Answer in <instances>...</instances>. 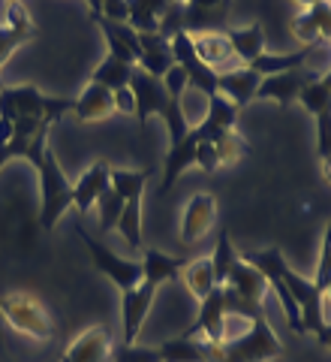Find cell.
<instances>
[{
  "instance_id": "52a82bcc",
  "label": "cell",
  "mask_w": 331,
  "mask_h": 362,
  "mask_svg": "<svg viewBox=\"0 0 331 362\" xmlns=\"http://www.w3.org/2000/svg\"><path fill=\"white\" fill-rule=\"evenodd\" d=\"M0 317H4L16 332L33 338V341H49V338H54L52 314L45 311V305L40 302V296H33V293H25V290L4 293V296H0Z\"/></svg>"
},
{
  "instance_id": "ab89813d",
  "label": "cell",
  "mask_w": 331,
  "mask_h": 362,
  "mask_svg": "<svg viewBox=\"0 0 331 362\" xmlns=\"http://www.w3.org/2000/svg\"><path fill=\"white\" fill-rule=\"evenodd\" d=\"M313 284L323 290V296H325V287L331 284V221H328L325 235H323V254H319V266H316Z\"/></svg>"
},
{
  "instance_id": "bcb514c9",
  "label": "cell",
  "mask_w": 331,
  "mask_h": 362,
  "mask_svg": "<svg viewBox=\"0 0 331 362\" xmlns=\"http://www.w3.org/2000/svg\"><path fill=\"white\" fill-rule=\"evenodd\" d=\"M316 341H319V344H323L325 350H331V323H325V326H323V329H319V332H316Z\"/></svg>"
},
{
  "instance_id": "9a60e30c",
  "label": "cell",
  "mask_w": 331,
  "mask_h": 362,
  "mask_svg": "<svg viewBox=\"0 0 331 362\" xmlns=\"http://www.w3.org/2000/svg\"><path fill=\"white\" fill-rule=\"evenodd\" d=\"M217 223V199L211 194H196L187 199L184 218H181V242L196 245L214 230Z\"/></svg>"
},
{
  "instance_id": "60d3db41",
  "label": "cell",
  "mask_w": 331,
  "mask_h": 362,
  "mask_svg": "<svg viewBox=\"0 0 331 362\" xmlns=\"http://www.w3.org/2000/svg\"><path fill=\"white\" fill-rule=\"evenodd\" d=\"M112 362H160V350L157 347H139V344H127L121 347Z\"/></svg>"
},
{
  "instance_id": "603a6c76",
  "label": "cell",
  "mask_w": 331,
  "mask_h": 362,
  "mask_svg": "<svg viewBox=\"0 0 331 362\" xmlns=\"http://www.w3.org/2000/svg\"><path fill=\"white\" fill-rule=\"evenodd\" d=\"M238 112H241V109H235V106H232L223 94L208 97V112H205L202 124L196 127V136H199V139L214 142L220 133L235 130V124H238Z\"/></svg>"
},
{
  "instance_id": "f35d334b",
  "label": "cell",
  "mask_w": 331,
  "mask_h": 362,
  "mask_svg": "<svg viewBox=\"0 0 331 362\" xmlns=\"http://www.w3.org/2000/svg\"><path fill=\"white\" fill-rule=\"evenodd\" d=\"M316 118V151L319 160L328 163L331 160V109H323Z\"/></svg>"
},
{
  "instance_id": "7c38bea8",
  "label": "cell",
  "mask_w": 331,
  "mask_h": 362,
  "mask_svg": "<svg viewBox=\"0 0 331 362\" xmlns=\"http://www.w3.org/2000/svg\"><path fill=\"white\" fill-rule=\"evenodd\" d=\"M292 37L301 45L331 42V0H319L301 9V16L292 21ZM323 82L331 88V70L323 76Z\"/></svg>"
},
{
  "instance_id": "30bf717a",
  "label": "cell",
  "mask_w": 331,
  "mask_h": 362,
  "mask_svg": "<svg viewBox=\"0 0 331 362\" xmlns=\"http://www.w3.org/2000/svg\"><path fill=\"white\" fill-rule=\"evenodd\" d=\"M226 317H229L226 314V293H223V284H217L208 296L202 299L196 323L181 335H187V338L202 335V341H208V344H223V341H229V338H226Z\"/></svg>"
},
{
  "instance_id": "f6af8a7d",
  "label": "cell",
  "mask_w": 331,
  "mask_h": 362,
  "mask_svg": "<svg viewBox=\"0 0 331 362\" xmlns=\"http://www.w3.org/2000/svg\"><path fill=\"white\" fill-rule=\"evenodd\" d=\"M115 112H124V115H136V97H133L130 85L115 90Z\"/></svg>"
},
{
  "instance_id": "4316f807",
  "label": "cell",
  "mask_w": 331,
  "mask_h": 362,
  "mask_svg": "<svg viewBox=\"0 0 331 362\" xmlns=\"http://www.w3.org/2000/svg\"><path fill=\"white\" fill-rule=\"evenodd\" d=\"M226 37H229L232 52L241 66H250L259 54H265V30H262L259 21H253V25H247V28H238V30L226 28Z\"/></svg>"
},
{
  "instance_id": "8fae6325",
  "label": "cell",
  "mask_w": 331,
  "mask_h": 362,
  "mask_svg": "<svg viewBox=\"0 0 331 362\" xmlns=\"http://www.w3.org/2000/svg\"><path fill=\"white\" fill-rule=\"evenodd\" d=\"M157 284L151 281H139L133 290H124L121 293V320H124V347L127 344H136L139 341V332L151 314V305H154V296H157Z\"/></svg>"
},
{
  "instance_id": "7402d4cb",
  "label": "cell",
  "mask_w": 331,
  "mask_h": 362,
  "mask_svg": "<svg viewBox=\"0 0 331 362\" xmlns=\"http://www.w3.org/2000/svg\"><path fill=\"white\" fill-rule=\"evenodd\" d=\"M139 45H142V52H139V61H136V66L145 70L148 76L163 78L175 66L172 42H169L166 37H160V33H139Z\"/></svg>"
},
{
  "instance_id": "d6a6232c",
  "label": "cell",
  "mask_w": 331,
  "mask_h": 362,
  "mask_svg": "<svg viewBox=\"0 0 331 362\" xmlns=\"http://www.w3.org/2000/svg\"><path fill=\"white\" fill-rule=\"evenodd\" d=\"M133 70L136 66L133 64H124V61H118V58H109L102 61L97 70H94V76H90V82H97V85H106L109 90H118V88H127L130 85V76H133Z\"/></svg>"
},
{
  "instance_id": "f5cc1de1",
  "label": "cell",
  "mask_w": 331,
  "mask_h": 362,
  "mask_svg": "<svg viewBox=\"0 0 331 362\" xmlns=\"http://www.w3.org/2000/svg\"><path fill=\"white\" fill-rule=\"evenodd\" d=\"M6 4H9V0H6Z\"/></svg>"
},
{
  "instance_id": "cb8c5ba5",
  "label": "cell",
  "mask_w": 331,
  "mask_h": 362,
  "mask_svg": "<svg viewBox=\"0 0 331 362\" xmlns=\"http://www.w3.org/2000/svg\"><path fill=\"white\" fill-rule=\"evenodd\" d=\"M184 266H187V257L163 254L160 247H145L142 251V278L151 281V284H157V287L169 284V281H178Z\"/></svg>"
},
{
  "instance_id": "ee69618b",
  "label": "cell",
  "mask_w": 331,
  "mask_h": 362,
  "mask_svg": "<svg viewBox=\"0 0 331 362\" xmlns=\"http://www.w3.org/2000/svg\"><path fill=\"white\" fill-rule=\"evenodd\" d=\"M100 16L109 21H127V0H102Z\"/></svg>"
},
{
  "instance_id": "ac0fdd59",
  "label": "cell",
  "mask_w": 331,
  "mask_h": 362,
  "mask_svg": "<svg viewBox=\"0 0 331 362\" xmlns=\"http://www.w3.org/2000/svg\"><path fill=\"white\" fill-rule=\"evenodd\" d=\"M112 356H115V347H112L109 329L106 326H88L64 350L61 362H112Z\"/></svg>"
},
{
  "instance_id": "5b68a950",
  "label": "cell",
  "mask_w": 331,
  "mask_h": 362,
  "mask_svg": "<svg viewBox=\"0 0 331 362\" xmlns=\"http://www.w3.org/2000/svg\"><path fill=\"white\" fill-rule=\"evenodd\" d=\"M40 175V226L42 230H54L58 221L64 218V211L73 206V185L64 175V169L58 163V154L52 148H45L40 154V160L33 163Z\"/></svg>"
},
{
  "instance_id": "f1b7e54d",
  "label": "cell",
  "mask_w": 331,
  "mask_h": 362,
  "mask_svg": "<svg viewBox=\"0 0 331 362\" xmlns=\"http://www.w3.org/2000/svg\"><path fill=\"white\" fill-rule=\"evenodd\" d=\"M181 281H184V287L193 299H205L208 293L217 287L214 281V266H211V257H196V259H187V266L181 269Z\"/></svg>"
},
{
  "instance_id": "836d02e7",
  "label": "cell",
  "mask_w": 331,
  "mask_h": 362,
  "mask_svg": "<svg viewBox=\"0 0 331 362\" xmlns=\"http://www.w3.org/2000/svg\"><path fill=\"white\" fill-rule=\"evenodd\" d=\"M217 157H220V166H235L244 154H250V142L244 136H238V130H226L214 139Z\"/></svg>"
},
{
  "instance_id": "681fc988",
  "label": "cell",
  "mask_w": 331,
  "mask_h": 362,
  "mask_svg": "<svg viewBox=\"0 0 331 362\" xmlns=\"http://www.w3.org/2000/svg\"><path fill=\"white\" fill-rule=\"evenodd\" d=\"M295 4H304V6H311V4H319V0H295Z\"/></svg>"
},
{
  "instance_id": "ffe728a7",
  "label": "cell",
  "mask_w": 331,
  "mask_h": 362,
  "mask_svg": "<svg viewBox=\"0 0 331 362\" xmlns=\"http://www.w3.org/2000/svg\"><path fill=\"white\" fill-rule=\"evenodd\" d=\"M259 85H262V76L253 73L250 66H238V70L217 76V94H223L235 109H244L253 103Z\"/></svg>"
},
{
  "instance_id": "2e32d148",
  "label": "cell",
  "mask_w": 331,
  "mask_h": 362,
  "mask_svg": "<svg viewBox=\"0 0 331 362\" xmlns=\"http://www.w3.org/2000/svg\"><path fill=\"white\" fill-rule=\"evenodd\" d=\"M229 13H232V0H184V30L187 33L226 30Z\"/></svg>"
},
{
  "instance_id": "ba28073f",
  "label": "cell",
  "mask_w": 331,
  "mask_h": 362,
  "mask_svg": "<svg viewBox=\"0 0 331 362\" xmlns=\"http://www.w3.org/2000/svg\"><path fill=\"white\" fill-rule=\"evenodd\" d=\"M76 233H78V239L85 242L90 259H94V266L100 269V275H106L121 293H124V290H133V287L142 281V259H124V257H118V254H112L109 247L100 245L82 223L76 226Z\"/></svg>"
},
{
  "instance_id": "7bdbcfd3",
  "label": "cell",
  "mask_w": 331,
  "mask_h": 362,
  "mask_svg": "<svg viewBox=\"0 0 331 362\" xmlns=\"http://www.w3.org/2000/svg\"><path fill=\"white\" fill-rule=\"evenodd\" d=\"M163 85H166V90H169V94H172V97H178V100H181V94H184V90L190 88V82H187V73L181 70L178 64H175L172 70H169V73L163 76Z\"/></svg>"
},
{
  "instance_id": "74e56055",
  "label": "cell",
  "mask_w": 331,
  "mask_h": 362,
  "mask_svg": "<svg viewBox=\"0 0 331 362\" xmlns=\"http://www.w3.org/2000/svg\"><path fill=\"white\" fill-rule=\"evenodd\" d=\"M90 21H94V25H100V30H102V37H106V45H109V54H112V58H118V61H124V64H133V66H136V54H133L130 45L124 42L112 28L102 25L100 18H90Z\"/></svg>"
},
{
  "instance_id": "1f68e13d",
  "label": "cell",
  "mask_w": 331,
  "mask_h": 362,
  "mask_svg": "<svg viewBox=\"0 0 331 362\" xmlns=\"http://www.w3.org/2000/svg\"><path fill=\"white\" fill-rule=\"evenodd\" d=\"M145 181H148V169H112V190H115L124 202L142 199Z\"/></svg>"
},
{
  "instance_id": "e0dca14e",
  "label": "cell",
  "mask_w": 331,
  "mask_h": 362,
  "mask_svg": "<svg viewBox=\"0 0 331 362\" xmlns=\"http://www.w3.org/2000/svg\"><path fill=\"white\" fill-rule=\"evenodd\" d=\"M316 76L319 73H311V70H304V66L301 70L280 73V76H268V78H262V85L256 90V100H277L280 109H289Z\"/></svg>"
},
{
  "instance_id": "4fadbf2b",
  "label": "cell",
  "mask_w": 331,
  "mask_h": 362,
  "mask_svg": "<svg viewBox=\"0 0 331 362\" xmlns=\"http://www.w3.org/2000/svg\"><path fill=\"white\" fill-rule=\"evenodd\" d=\"M37 37H40V28L33 25V18L28 16L25 4H18V0H9L6 25H0V66L13 58L16 49H21L25 42L37 40Z\"/></svg>"
},
{
  "instance_id": "7dc6e473",
  "label": "cell",
  "mask_w": 331,
  "mask_h": 362,
  "mask_svg": "<svg viewBox=\"0 0 331 362\" xmlns=\"http://www.w3.org/2000/svg\"><path fill=\"white\" fill-rule=\"evenodd\" d=\"M88 6H90V16H100L102 13V0H88Z\"/></svg>"
},
{
  "instance_id": "8992f818",
  "label": "cell",
  "mask_w": 331,
  "mask_h": 362,
  "mask_svg": "<svg viewBox=\"0 0 331 362\" xmlns=\"http://www.w3.org/2000/svg\"><path fill=\"white\" fill-rule=\"evenodd\" d=\"M73 112V100H54L45 97L37 85H16L0 88V118L18 121V118H37L58 124L64 115Z\"/></svg>"
},
{
  "instance_id": "6da1fadb",
  "label": "cell",
  "mask_w": 331,
  "mask_h": 362,
  "mask_svg": "<svg viewBox=\"0 0 331 362\" xmlns=\"http://www.w3.org/2000/svg\"><path fill=\"white\" fill-rule=\"evenodd\" d=\"M238 257H241L244 263H250L253 269H259V272L271 269L274 275L287 284V290L292 293V299H295V305H299V311H301L304 335H316L328 323L325 320V296H323V290H319L311 278L292 272L289 263L283 259L280 247H265V251H241Z\"/></svg>"
},
{
  "instance_id": "d4e9b609",
  "label": "cell",
  "mask_w": 331,
  "mask_h": 362,
  "mask_svg": "<svg viewBox=\"0 0 331 362\" xmlns=\"http://www.w3.org/2000/svg\"><path fill=\"white\" fill-rule=\"evenodd\" d=\"M196 142L199 136L196 130L187 133L184 142L178 145H169V154H166V163H163V181H160V194H166V190H172V185L181 178L187 166H193V154H196Z\"/></svg>"
},
{
  "instance_id": "4dcf8cb0",
  "label": "cell",
  "mask_w": 331,
  "mask_h": 362,
  "mask_svg": "<svg viewBox=\"0 0 331 362\" xmlns=\"http://www.w3.org/2000/svg\"><path fill=\"white\" fill-rule=\"evenodd\" d=\"M115 230L124 235V242H127L133 251H145V242H142V199L124 202V211H121Z\"/></svg>"
},
{
  "instance_id": "484cf974",
  "label": "cell",
  "mask_w": 331,
  "mask_h": 362,
  "mask_svg": "<svg viewBox=\"0 0 331 362\" xmlns=\"http://www.w3.org/2000/svg\"><path fill=\"white\" fill-rule=\"evenodd\" d=\"M172 4L175 0H127V25L136 33H157L160 18Z\"/></svg>"
},
{
  "instance_id": "8d00e7d4",
  "label": "cell",
  "mask_w": 331,
  "mask_h": 362,
  "mask_svg": "<svg viewBox=\"0 0 331 362\" xmlns=\"http://www.w3.org/2000/svg\"><path fill=\"white\" fill-rule=\"evenodd\" d=\"M97 209H100V233H112V230L118 226L121 211H124V199H121L115 190H112V185H109L106 194L97 199Z\"/></svg>"
},
{
  "instance_id": "d590c367",
  "label": "cell",
  "mask_w": 331,
  "mask_h": 362,
  "mask_svg": "<svg viewBox=\"0 0 331 362\" xmlns=\"http://www.w3.org/2000/svg\"><path fill=\"white\" fill-rule=\"evenodd\" d=\"M299 103H301L307 112H311V115H319L323 109H331V88L323 82V76H316L313 82L301 90Z\"/></svg>"
},
{
  "instance_id": "e575fe53",
  "label": "cell",
  "mask_w": 331,
  "mask_h": 362,
  "mask_svg": "<svg viewBox=\"0 0 331 362\" xmlns=\"http://www.w3.org/2000/svg\"><path fill=\"white\" fill-rule=\"evenodd\" d=\"M235 259H238V251L229 242V233L220 230V239H217V247L211 254V266H214V281H217V284H223V281H226L229 269L235 266Z\"/></svg>"
},
{
  "instance_id": "816d5d0a",
  "label": "cell",
  "mask_w": 331,
  "mask_h": 362,
  "mask_svg": "<svg viewBox=\"0 0 331 362\" xmlns=\"http://www.w3.org/2000/svg\"><path fill=\"white\" fill-rule=\"evenodd\" d=\"M0 88H4V82H0Z\"/></svg>"
},
{
  "instance_id": "c3c4849f",
  "label": "cell",
  "mask_w": 331,
  "mask_h": 362,
  "mask_svg": "<svg viewBox=\"0 0 331 362\" xmlns=\"http://www.w3.org/2000/svg\"><path fill=\"white\" fill-rule=\"evenodd\" d=\"M323 175H325V181L331 185V160H328V163H323Z\"/></svg>"
},
{
  "instance_id": "b9f144b4",
  "label": "cell",
  "mask_w": 331,
  "mask_h": 362,
  "mask_svg": "<svg viewBox=\"0 0 331 362\" xmlns=\"http://www.w3.org/2000/svg\"><path fill=\"white\" fill-rule=\"evenodd\" d=\"M193 166H199L202 173H214V169H220V157H217L214 142H208V139H199V142H196V154H193Z\"/></svg>"
},
{
  "instance_id": "83f0119b",
  "label": "cell",
  "mask_w": 331,
  "mask_h": 362,
  "mask_svg": "<svg viewBox=\"0 0 331 362\" xmlns=\"http://www.w3.org/2000/svg\"><path fill=\"white\" fill-rule=\"evenodd\" d=\"M311 52H313V45H304V49H299V52H287V54L265 52V54H259V58L250 64V70L259 73L262 78L280 76V73H289V70H301V66L307 64V58H311Z\"/></svg>"
},
{
  "instance_id": "44dd1931",
  "label": "cell",
  "mask_w": 331,
  "mask_h": 362,
  "mask_svg": "<svg viewBox=\"0 0 331 362\" xmlns=\"http://www.w3.org/2000/svg\"><path fill=\"white\" fill-rule=\"evenodd\" d=\"M73 115L78 124H94V121H106L109 115H115V90H109L106 85L90 82L82 97L73 100Z\"/></svg>"
},
{
  "instance_id": "9c48e42d",
  "label": "cell",
  "mask_w": 331,
  "mask_h": 362,
  "mask_svg": "<svg viewBox=\"0 0 331 362\" xmlns=\"http://www.w3.org/2000/svg\"><path fill=\"white\" fill-rule=\"evenodd\" d=\"M172 54H175V64L187 73V82H190L187 90H196V94L205 97V100L217 94V73L199 61V54H196V49H193V40H190L187 30H181L172 37Z\"/></svg>"
},
{
  "instance_id": "7a4b0ae2",
  "label": "cell",
  "mask_w": 331,
  "mask_h": 362,
  "mask_svg": "<svg viewBox=\"0 0 331 362\" xmlns=\"http://www.w3.org/2000/svg\"><path fill=\"white\" fill-rule=\"evenodd\" d=\"M130 90L136 97V121H139L142 130L148 127V118L160 115L169 127V145H178V142L187 139V133L193 130L190 121H187V112L181 106V100L166 90L163 78H154L136 66L133 76H130Z\"/></svg>"
},
{
  "instance_id": "277c9868",
  "label": "cell",
  "mask_w": 331,
  "mask_h": 362,
  "mask_svg": "<svg viewBox=\"0 0 331 362\" xmlns=\"http://www.w3.org/2000/svg\"><path fill=\"white\" fill-rule=\"evenodd\" d=\"M205 347H208V362H271L283 354V344L277 332L271 329L268 317L253 320L241 338H232L223 344L205 341Z\"/></svg>"
},
{
  "instance_id": "f907efd6",
  "label": "cell",
  "mask_w": 331,
  "mask_h": 362,
  "mask_svg": "<svg viewBox=\"0 0 331 362\" xmlns=\"http://www.w3.org/2000/svg\"><path fill=\"white\" fill-rule=\"evenodd\" d=\"M175 4H184V0H175Z\"/></svg>"
},
{
  "instance_id": "d6986e66",
  "label": "cell",
  "mask_w": 331,
  "mask_h": 362,
  "mask_svg": "<svg viewBox=\"0 0 331 362\" xmlns=\"http://www.w3.org/2000/svg\"><path fill=\"white\" fill-rule=\"evenodd\" d=\"M109 185H112V166L106 160H94L82 173V178L73 185V206H76V211L85 218V214L97 206V199L109 190Z\"/></svg>"
},
{
  "instance_id": "3957f363",
  "label": "cell",
  "mask_w": 331,
  "mask_h": 362,
  "mask_svg": "<svg viewBox=\"0 0 331 362\" xmlns=\"http://www.w3.org/2000/svg\"><path fill=\"white\" fill-rule=\"evenodd\" d=\"M268 278L259 269L244 263L241 257L235 259V266L229 269V275L223 281L226 293V314L232 317H247L250 323L265 317V296H268Z\"/></svg>"
},
{
  "instance_id": "f546056e",
  "label": "cell",
  "mask_w": 331,
  "mask_h": 362,
  "mask_svg": "<svg viewBox=\"0 0 331 362\" xmlns=\"http://www.w3.org/2000/svg\"><path fill=\"white\" fill-rule=\"evenodd\" d=\"M157 350H160V362H208V347H205V341H193L187 335L163 341Z\"/></svg>"
},
{
  "instance_id": "5bb4252c",
  "label": "cell",
  "mask_w": 331,
  "mask_h": 362,
  "mask_svg": "<svg viewBox=\"0 0 331 362\" xmlns=\"http://www.w3.org/2000/svg\"><path fill=\"white\" fill-rule=\"evenodd\" d=\"M193 40V49H196L199 61L205 66H211V70L220 76V73H229V70H238V58L232 52V42L226 37V30H208V33H190Z\"/></svg>"
}]
</instances>
